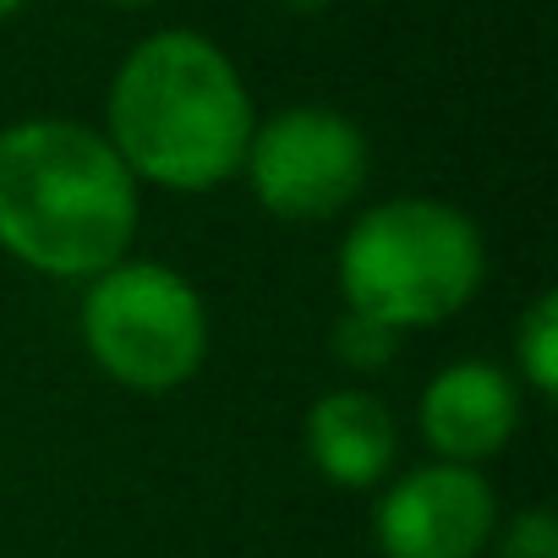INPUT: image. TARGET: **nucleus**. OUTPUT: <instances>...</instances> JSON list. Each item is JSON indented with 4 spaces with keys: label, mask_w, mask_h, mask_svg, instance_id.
Masks as SVG:
<instances>
[{
    "label": "nucleus",
    "mask_w": 558,
    "mask_h": 558,
    "mask_svg": "<svg viewBox=\"0 0 558 558\" xmlns=\"http://www.w3.org/2000/svg\"><path fill=\"white\" fill-rule=\"evenodd\" d=\"M137 235V181L105 132L17 121L0 132V252L50 279H99Z\"/></svg>",
    "instance_id": "nucleus-1"
},
{
    "label": "nucleus",
    "mask_w": 558,
    "mask_h": 558,
    "mask_svg": "<svg viewBox=\"0 0 558 558\" xmlns=\"http://www.w3.org/2000/svg\"><path fill=\"white\" fill-rule=\"evenodd\" d=\"M105 121V143L121 154L132 181L170 192H208L230 181L257 126L230 56L186 28L154 34L121 61Z\"/></svg>",
    "instance_id": "nucleus-2"
},
{
    "label": "nucleus",
    "mask_w": 558,
    "mask_h": 558,
    "mask_svg": "<svg viewBox=\"0 0 558 558\" xmlns=\"http://www.w3.org/2000/svg\"><path fill=\"white\" fill-rule=\"evenodd\" d=\"M487 274L482 230L438 197H389L367 208L340 246L351 313L405 335L454 318Z\"/></svg>",
    "instance_id": "nucleus-3"
},
{
    "label": "nucleus",
    "mask_w": 558,
    "mask_h": 558,
    "mask_svg": "<svg viewBox=\"0 0 558 558\" xmlns=\"http://www.w3.org/2000/svg\"><path fill=\"white\" fill-rule=\"evenodd\" d=\"M83 340L105 378L165 395L197 378L208 356V313L192 279L165 263H116L83 296Z\"/></svg>",
    "instance_id": "nucleus-4"
},
{
    "label": "nucleus",
    "mask_w": 558,
    "mask_h": 558,
    "mask_svg": "<svg viewBox=\"0 0 558 558\" xmlns=\"http://www.w3.org/2000/svg\"><path fill=\"white\" fill-rule=\"evenodd\" d=\"M252 197L274 219H335L351 208L367 186V137L351 116L324 105L279 110L263 126H252L246 159H241Z\"/></svg>",
    "instance_id": "nucleus-5"
},
{
    "label": "nucleus",
    "mask_w": 558,
    "mask_h": 558,
    "mask_svg": "<svg viewBox=\"0 0 558 558\" xmlns=\"http://www.w3.org/2000/svg\"><path fill=\"white\" fill-rule=\"evenodd\" d=\"M498 498L476 465H416L373 509V542L384 558H476L493 542Z\"/></svg>",
    "instance_id": "nucleus-6"
},
{
    "label": "nucleus",
    "mask_w": 558,
    "mask_h": 558,
    "mask_svg": "<svg viewBox=\"0 0 558 558\" xmlns=\"http://www.w3.org/2000/svg\"><path fill=\"white\" fill-rule=\"evenodd\" d=\"M422 438L449 465H476L498 454L520 427V389L493 362H449L422 395Z\"/></svg>",
    "instance_id": "nucleus-7"
},
{
    "label": "nucleus",
    "mask_w": 558,
    "mask_h": 558,
    "mask_svg": "<svg viewBox=\"0 0 558 558\" xmlns=\"http://www.w3.org/2000/svg\"><path fill=\"white\" fill-rule=\"evenodd\" d=\"M395 416L367 389H335L307 411V454L335 487H373L395 465Z\"/></svg>",
    "instance_id": "nucleus-8"
},
{
    "label": "nucleus",
    "mask_w": 558,
    "mask_h": 558,
    "mask_svg": "<svg viewBox=\"0 0 558 558\" xmlns=\"http://www.w3.org/2000/svg\"><path fill=\"white\" fill-rule=\"evenodd\" d=\"M514 356H520L525 389L553 400V389H558V296H536L525 307V318L514 324Z\"/></svg>",
    "instance_id": "nucleus-9"
},
{
    "label": "nucleus",
    "mask_w": 558,
    "mask_h": 558,
    "mask_svg": "<svg viewBox=\"0 0 558 558\" xmlns=\"http://www.w3.org/2000/svg\"><path fill=\"white\" fill-rule=\"evenodd\" d=\"M395 351H400V335L384 329V324H373V318H362V313H345V324L335 329V356L351 362V367H362V373L389 367Z\"/></svg>",
    "instance_id": "nucleus-10"
},
{
    "label": "nucleus",
    "mask_w": 558,
    "mask_h": 558,
    "mask_svg": "<svg viewBox=\"0 0 558 558\" xmlns=\"http://www.w3.org/2000/svg\"><path fill=\"white\" fill-rule=\"evenodd\" d=\"M498 558H558V525H553V509H520L504 536H498Z\"/></svg>",
    "instance_id": "nucleus-11"
},
{
    "label": "nucleus",
    "mask_w": 558,
    "mask_h": 558,
    "mask_svg": "<svg viewBox=\"0 0 558 558\" xmlns=\"http://www.w3.org/2000/svg\"><path fill=\"white\" fill-rule=\"evenodd\" d=\"M286 7H291V12H324L329 0H286Z\"/></svg>",
    "instance_id": "nucleus-12"
},
{
    "label": "nucleus",
    "mask_w": 558,
    "mask_h": 558,
    "mask_svg": "<svg viewBox=\"0 0 558 558\" xmlns=\"http://www.w3.org/2000/svg\"><path fill=\"white\" fill-rule=\"evenodd\" d=\"M23 7H28V0H0V23H7V17H17Z\"/></svg>",
    "instance_id": "nucleus-13"
},
{
    "label": "nucleus",
    "mask_w": 558,
    "mask_h": 558,
    "mask_svg": "<svg viewBox=\"0 0 558 558\" xmlns=\"http://www.w3.org/2000/svg\"><path fill=\"white\" fill-rule=\"evenodd\" d=\"M121 7H137V0H121Z\"/></svg>",
    "instance_id": "nucleus-14"
}]
</instances>
